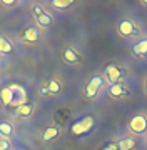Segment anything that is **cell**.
<instances>
[{
    "label": "cell",
    "mask_w": 147,
    "mask_h": 150,
    "mask_svg": "<svg viewBox=\"0 0 147 150\" xmlns=\"http://www.w3.org/2000/svg\"><path fill=\"white\" fill-rule=\"evenodd\" d=\"M22 40H23V42H27V43L37 42V40H38V30L35 27L25 28V30H23V33H22Z\"/></svg>",
    "instance_id": "12"
},
{
    "label": "cell",
    "mask_w": 147,
    "mask_h": 150,
    "mask_svg": "<svg viewBox=\"0 0 147 150\" xmlns=\"http://www.w3.org/2000/svg\"><path fill=\"white\" fill-rule=\"evenodd\" d=\"M47 90H49V95H55V93H59V92H60V82L57 80V79L49 80V83H47Z\"/></svg>",
    "instance_id": "18"
},
{
    "label": "cell",
    "mask_w": 147,
    "mask_h": 150,
    "mask_svg": "<svg viewBox=\"0 0 147 150\" xmlns=\"http://www.w3.org/2000/svg\"><path fill=\"white\" fill-rule=\"evenodd\" d=\"M132 54L136 57H144L147 55V38H141L132 45Z\"/></svg>",
    "instance_id": "10"
},
{
    "label": "cell",
    "mask_w": 147,
    "mask_h": 150,
    "mask_svg": "<svg viewBox=\"0 0 147 150\" xmlns=\"http://www.w3.org/2000/svg\"><path fill=\"white\" fill-rule=\"evenodd\" d=\"M9 149H10V144H9L7 140L0 139V150H9Z\"/></svg>",
    "instance_id": "20"
},
{
    "label": "cell",
    "mask_w": 147,
    "mask_h": 150,
    "mask_svg": "<svg viewBox=\"0 0 147 150\" xmlns=\"http://www.w3.org/2000/svg\"><path fill=\"white\" fill-rule=\"evenodd\" d=\"M40 95H49V90H47V87H42V88H40Z\"/></svg>",
    "instance_id": "23"
},
{
    "label": "cell",
    "mask_w": 147,
    "mask_h": 150,
    "mask_svg": "<svg viewBox=\"0 0 147 150\" xmlns=\"http://www.w3.org/2000/svg\"><path fill=\"white\" fill-rule=\"evenodd\" d=\"M117 30H119V33L122 37H127V38L129 37H139V28H137V25L132 20H127V18L120 22Z\"/></svg>",
    "instance_id": "6"
},
{
    "label": "cell",
    "mask_w": 147,
    "mask_h": 150,
    "mask_svg": "<svg viewBox=\"0 0 147 150\" xmlns=\"http://www.w3.org/2000/svg\"><path fill=\"white\" fill-rule=\"evenodd\" d=\"M72 4H74L72 0H54V2H52V7H54V8H60V10H62V8L70 7Z\"/></svg>",
    "instance_id": "19"
},
{
    "label": "cell",
    "mask_w": 147,
    "mask_h": 150,
    "mask_svg": "<svg viewBox=\"0 0 147 150\" xmlns=\"http://www.w3.org/2000/svg\"><path fill=\"white\" fill-rule=\"evenodd\" d=\"M0 135L2 137H12L13 135V125L9 122H0Z\"/></svg>",
    "instance_id": "16"
},
{
    "label": "cell",
    "mask_w": 147,
    "mask_h": 150,
    "mask_svg": "<svg viewBox=\"0 0 147 150\" xmlns=\"http://www.w3.org/2000/svg\"><path fill=\"white\" fill-rule=\"evenodd\" d=\"M15 113H17V117L28 118L33 113V105H30V103H23V105H20V107H17Z\"/></svg>",
    "instance_id": "15"
},
{
    "label": "cell",
    "mask_w": 147,
    "mask_h": 150,
    "mask_svg": "<svg viewBox=\"0 0 147 150\" xmlns=\"http://www.w3.org/2000/svg\"><path fill=\"white\" fill-rule=\"evenodd\" d=\"M59 134H60L59 127H47V129L44 130V134H42V140H44V142H50V140L57 139Z\"/></svg>",
    "instance_id": "14"
},
{
    "label": "cell",
    "mask_w": 147,
    "mask_h": 150,
    "mask_svg": "<svg viewBox=\"0 0 147 150\" xmlns=\"http://www.w3.org/2000/svg\"><path fill=\"white\" fill-rule=\"evenodd\" d=\"M94 123H95V118L92 115H87V117H82L80 120H77L74 125L70 127V134L79 137V135H84L87 134L89 130L94 127Z\"/></svg>",
    "instance_id": "1"
},
{
    "label": "cell",
    "mask_w": 147,
    "mask_h": 150,
    "mask_svg": "<svg viewBox=\"0 0 147 150\" xmlns=\"http://www.w3.org/2000/svg\"><path fill=\"white\" fill-rule=\"evenodd\" d=\"M102 150H119V149H117V145L115 144H109V145H105Z\"/></svg>",
    "instance_id": "21"
},
{
    "label": "cell",
    "mask_w": 147,
    "mask_h": 150,
    "mask_svg": "<svg viewBox=\"0 0 147 150\" xmlns=\"http://www.w3.org/2000/svg\"><path fill=\"white\" fill-rule=\"evenodd\" d=\"M109 97L110 98H122V97L129 95V88L124 85V83H115V85L109 87Z\"/></svg>",
    "instance_id": "8"
},
{
    "label": "cell",
    "mask_w": 147,
    "mask_h": 150,
    "mask_svg": "<svg viewBox=\"0 0 147 150\" xmlns=\"http://www.w3.org/2000/svg\"><path fill=\"white\" fill-rule=\"evenodd\" d=\"M115 145H117L119 150H134L136 149V140L132 139V137H124V139H120Z\"/></svg>",
    "instance_id": "13"
},
{
    "label": "cell",
    "mask_w": 147,
    "mask_h": 150,
    "mask_svg": "<svg viewBox=\"0 0 147 150\" xmlns=\"http://www.w3.org/2000/svg\"><path fill=\"white\" fill-rule=\"evenodd\" d=\"M13 52V45H12L7 38L0 37V55L2 54H12Z\"/></svg>",
    "instance_id": "17"
},
{
    "label": "cell",
    "mask_w": 147,
    "mask_h": 150,
    "mask_svg": "<svg viewBox=\"0 0 147 150\" xmlns=\"http://www.w3.org/2000/svg\"><path fill=\"white\" fill-rule=\"evenodd\" d=\"M144 90H146V93H147V80H146V87H144Z\"/></svg>",
    "instance_id": "24"
},
{
    "label": "cell",
    "mask_w": 147,
    "mask_h": 150,
    "mask_svg": "<svg viewBox=\"0 0 147 150\" xmlns=\"http://www.w3.org/2000/svg\"><path fill=\"white\" fill-rule=\"evenodd\" d=\"M0 102L4 103L5 107H12L13 105V92L9 87H4L0 90Z\"/></svg>",
    "instance_id": "11"
},
{
    "label": "cell",
    "mask_w": 147,
    "mask_h": 150,
    "mask_svg": "<svg viewBox=\"0 0 147 150\" xmlns=\"http://www.w3.org/2000/svg\"><path fill=\"white\" fill-rule=\"evenodd\" d=\"M129 130H131L132 134H137V135L144 134V132L147 130V117L142 115V113L132 117L131 122H129Z\"/></svg>",
    "instance_id": "5"
},
{
    "label": "cell",
    "mask_w": 147,
    "mask_h": 150,
    "mask_svg": "<svg viewBox=\"0 0 147 150\" xmlns=\"http://www.w3.org/2000/svg\"><path fill=\"white\" fill-rule=\"evenodd\" d=\"M32 12H33V17H35V22H37L38 27L47 28V27H50V25H52V20H54V18H52V15H50L49 12H45L40 5H35Z\"/></svg>",
    "instance_id": "4"
},
{
    "label": "cell",
    "mask_w": 147,
    "mask_h": 150,
    "mask_svg": "<svg viewBox=\"0 0 147 150\" xmlns=\"http://www.w3.org/2000/svg\"><path fill=\"white\" fill-rule=\"evenodd\" d=\"M124 77H125V70L122 69V67H119V65L110 64V65L105 67V79H107L112 85H115V83H122Z\"/></svg>",
    "instance_id": "2"
},
{
    "label": "cell",
    "mask_w": 147,
    "mask_h": 150,
    "mask_svg": "<svg viewBox=\"0 0 147 150\" xmlns=\"http://www.w3.org/2000/svg\"><path fill=\"white\" fill-rule=\"evenodd\" d=\"M102 83H104L102 75H94L92 79L87 82L85 88H84V95L87 97V98H94V97L99 93V90L102 88Z\"/></svg>",
    "instance_id": "3"
},
{
    "label": "cell",
    "mask_w": 147,
    "mask_h": 150,
    "mask_svg": "<svg viewBox=\"0 0 147 150\" xmlns=\"http://www.w3.org/2000/svg\"><path fill=\"white\" fill-rule=\"evenodd\" d=\"M2 4H4V5H15L17 2H15V0H4Z\"/></svg>",
    "instance_id": "22"
},
{
    "label": "cell",
    "mask_w": 147,
    "mask_h": 150,
    "mask_svg": "<svg viewBox=\"0 0 147 150\" xmlns=\"http://www.w3.org/2000/svg\"><path fill=\"white\" fill-rule=\"evenodd\" d=\"M9 88L13 92V105L12 107H20V105H23L25 100H27V93L23 90V87L17 85V83H12V85H9Z\"/></svg>",
    "instance_id": "7"
},
{
    "label": "cell",
    "mask_w": 147,
    "mask_h": 150,
    "mask_svg": "<svg viewBox=\"0 0 147 150\" xmlns=\"http://www.w3.org/2000/svg\"><path fill=\"white\" fill-rule=\"evenodd\" d=\"M62 55H64V60H65L67 64H80L82 62V55L72 47H67Z\"/></svg>",
    "instance_id": "9"
}]
</instances>
